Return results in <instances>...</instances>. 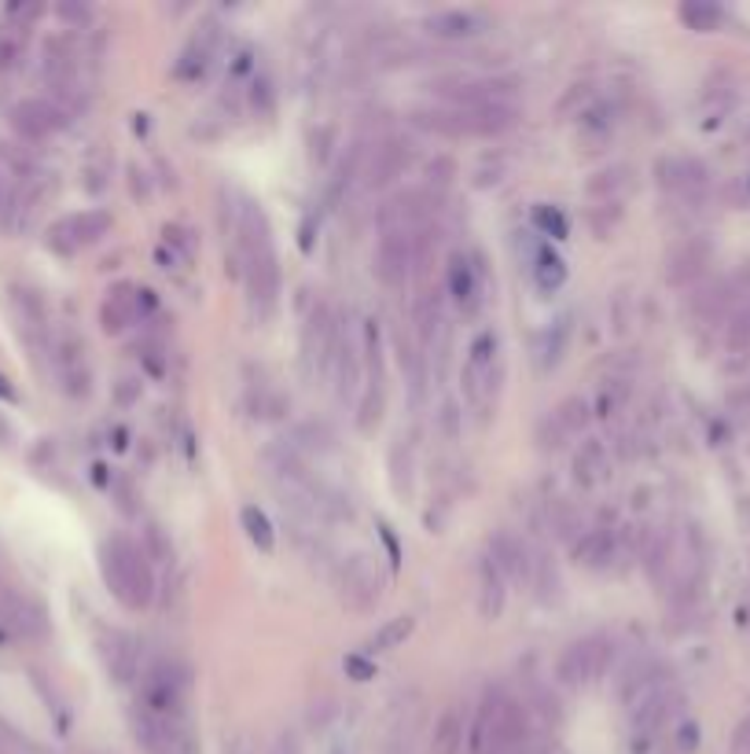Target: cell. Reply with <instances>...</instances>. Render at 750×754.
Instances as JSON below:
<instances>
[{
    "mask_svg": "<svg viewBox=\"0 0 750 754\" xmlns=\"http://www.w3.org/2000/svg\"><path fill=\"white\" fill-rule=\"evenodd\" d=\"M235 258H240V273L246 280V295L262 321H269L280 306V258H276L269 217L258 203L243 200L240 222H235Z\"/></svg>",
    "mask_w": 750,
    "mask_h": 754,
    "instance_id": "6da1fadb",
    "label": "cell"
},
{
    "mask_svg": "<svg viewBox=\"0 0 750 754\" xmlns=\"http://www.w3.org/2000/svg\"><path fill=\"white\" fill-rule=\"evenodd\" d=\"M100 574L111 597L122 603L125 611H144L155 600V571L147 563L144 549L122 534L107 538L100 544Z\"/></svg>",
    "mask_w": 750,
    "mask_h": 754,
    "instance_id": "7a4b0ae2",
    "label": "cell"
},
{
    "mask_svg": "<svg viewBox=\"0 0 750 754\" xmlns=\"http://www.w3.org/2000/svg\"><path fill=\"white\" fill-rule=\"evenodd\" d=\"M188 689H192V673L173 659H159L144 670L141 681V703L136 707L162 714V718H188Z\"/></svg>",
    "mask_w": 750,
    "mask_h": 754,
    "instance_id": "3957f363",
    "label": "cell"
},
{
    "mask_svg": "<svg viewBox=\"0 0 750 754\" xmlns=\"http://www.w3.org/2000/svg\"><path fill=\"white\" fill-rule=\"evenodd\" d=\"M130 726H133V740L147 754H199V743H195V732L188 726V718H162V714L133 707Z\"/></svg>",
    "mask_w": 750,
    "mask_h": 754,
    "instance_id": "277c9868",
    "label": "cell"
},
{
    "mask_svg": "<svg viewBox=\"0 0 750 754\" xmlns=\"http://www.w3.org/2000/svg\"><path fill=\"white\" fill-rule=\"evenodd\" d=\"M500 372V335L497 332H479L468 346V357H463L460 369V386L463 398L471 405H486L493 398V380Z\"/></svg>",
    "mask_w": 750,
    "mask_h": 754,
    "instance_id": "5b68a950",
    "label": "cell"
},
{
    "mask_svg": "<svg viewBox=\"0 0 750 754\" xmlns=\"http://www.w3.org/2000/svg\"><path fill=\"white\" fill-rule=\"evenodd\" d=\"M383 597V578H379V563L368 552H353L339 563V600L350 611H372Z\"/></svg>",
    "mask_w": 750,
    "mask_h": 754,
    "instance_id": "8992f818",
    "label": "cell"
},
{
    "mask_svg": "<svg viewBox=\"0 0 750 754\" xmlns=\"http://www.w3.org/2000/svg\"><path fill=\"white\" fill-rule=\"evenodd\" d=\"M615 659V644L607 637H589V641H574L567 651L559 655L556 662V681L567 684V689H581V684L596 681L600 673L610 667Z\"/></svg>",
    "mask_w": 750,
    "mask_h": 754,
    "instance_id": "52a82bcc",
    "label": "cell"
},
{
    "mask_svg": "<svg viewBox=\"0 0 750 754\" xmlns=\"http://www.w3.org/2000/svg\"><path fill=\"white\" fill-rule=\"evenodd\" d=\"M107 228H111V214L107 211H82V214H66L48 228V251L74 258L77 251H85L88 243L104 240Z\"/></svg>",
    "mask_w": 750,
    "mask_h": 754,
    "instance_id": "ba28073f",
    "label": "cell"
},
{
    "mask_svg": "<svg viewBox=\"0 0 750 754\" xmlns=\"http://www.w3.org/2000/svg\"><path fill=\"white\" fill-rule=\"evenodd\" d=\"M361 369H364V354H361V327L353 332L347 321H339V339H335V354L328 364L335 398L353 402L361 394Z\"/></svg>",
    "mask_w": 750,
    "mask_h": 754,
    "instance_id": "9c48e42d",
    "label": "cell"
},
{
    "mask_svg": "<svg viewBox=\"0 0 750 754\" xmlns=\"http://www.w3.org/2000/svg\"><path fill=\"white\" fill-rule=\"evenodd\" d=\"M52 369H56V380L59 386H63L71 398H85L88 391H93V372H88V361H85V343L77 339L74 332H56V339H52Z\"/></svg>",
    "mask_w": 750,
    "mask_h": 754,
    "instance_id": "30bf717a",
    "label": "cell"
},
{
    "mask_svg": "<svg viewBox=\"0 0 750 754\" xmlns=\"http://www.w3.org/2000/svg\"><path fill=\"white\" fill-rule=\"evenodd\" d=\"M416 236L379 232V243H375V254H372V270L379 276V284L401 287L409 280L412 270H416Z\"/></svg>",
    "mask_w": 750,
    "mask_h": 754,
    "instance_id": "8fae6325",
    "label": "cell"
},
{
    "mask_svg": "<svg viewBox=\"0 0 750 754\" xmlns=\"http://www.w3.org/2000/svg\"><path fill=\"white\" fill-rule=\"evenodd\" d=\"M96 655H100L107 678L114 684H133L141 678V644L125 630H100L96 633Z\"/></svg>",
    "mask_w": 750,
    "mask_h": 754,
    "instance_id": "7c38bea8",
    "label": "cell"
},
{
    "mask_svg": "<svg viewBox=\"0 0 750 754\" xmlns=\"http://www.w3.org/2000/svg\"><path fill=\"white\" fill-rule=\"evenodd\" d=\"M335 339H339V316L331 313L328 302H317L310 310L302 324V354H305V364L310 369H317L320 375H328V364H331V354H335Z\"/></svg>",
    "mask_w": 750,
    "mask_h": 754,
    "instance_id": "4fadbf2b",
    "label": "cell"
},
{
    "mask_svg": "<svg viewBox=\"0 0 750 754\" xmlns=\"http://www.w3.org/2000/svg\"><path fill=\"white\" fill-rule=\"evenodd\" d=\"M412 163V144L404 136H387L364 155V184L368 188H387L409 170Z\"/></svg>",
    "mask_w": 750,
    "mask_h": 754,
    "instance_id": "5bb4252c",
    "label": "cell"
},
{
    "mask_svg": "<svg viewBox=\"0 0 750 754\" xmlns=\"http://www.w3.org/2000/svg\"><path fill=\"white\" fill-rule=\"evenodd\" d=\"M666 667L655 659H648V655H637V659H629L626 667L618 673V699L626 703L629 710L637 707V703H644L648 696H655L658 689H666Z\"/></svg>",
    "mask_w": 750,
    "mask_h": 754,
    "instance_id": "9a60e30c",
    "label": "cell"
},
{
    "mask_svg": "<svg viewBox=\"0 0 750 754\" xmlns=\"http://www.w3.org/2000/svg\"><path fill=\"white\" fill-rule=\"evenodd\" d=\"M658 184H663L669 195H680V200H699L710 188V170H706V163L688 158V155L658 158Z\"/></svg>",
    "mask_w": 750,
    "mask_h": 754,
    "instance_id": "2e32d148",
    "label": "cell"
},
{
    "mask_svg": "<svg viewBox=\"0 0 750 754\" xmlns=\"http://www.w3.org/2000/svg\"><path fill=\"white\" fill-rule=\"evenodd\" d=\"M680 710V692L674 684H666V689H658L655 696H648L644 703H637L633 710H629V726H633V737L640 740H655L658 732H663L669 721L677 718Z\"/></svg>",
    "mask_w": 750,
    "mask_h": 754,
    "instance_id": "e0dca14e",
    "label": "cell"
},
{
    "mask_svg": "<svg viewBox=\"0 0 750 754\" xmlns=\"http://www.w3.org/2000/svg\"><path fill=\"white\" fill-rule=\"evenodd\" d=\"M41 19V8L37 4H12L0 19V71H12V67L23 59L26 52V34L29 26Z\"/></svg>",
    "mask_w": 750,
    "mask_h": 754,
    "instance_id": "ac0fdd59",
    "label": "cell"
},
{
    "mask_svg": "<svg viewBox=\"0 0 750 754\" xmlns=\"http://www.w3.org/2000/svg\"><path fill=\"white\" fill-rule=\"evenodd\" d=\"M710 243L703 240V236H692V240H680L669 247V254H666V280L674 284V287H688V284H695L699 276L706 273V265H710Z\"/></svg>",
    "mask_w": 750,
    "mask_h": 754,
    "instance_id": "d6986e66",
    "label": "cell"
},
{
    "mask_svg": "<svg viewBox=\"0 0 750 754\" xmlns=\"http://www.w3.org/2000/svg\"><path fill=\"white\" fill-rule=\"evenodd\" d=\"M446 291L463 313H475L482 306V270H479V265H471L468 254H452L449 258Z\"/></svg>",
    "mask_w": 750,
    "mask_h": 754,
    "instance_id": "ffe728a7",
    "label": "cell"
},
{
    "mask_svg": "<svg viewBox=\"0 0 750 754\" xmlns=\"http://www.w3.org/2000/svg\"><path fill=\"white\" fill-rule=\"evenodd\" d=\"M486 560L505 574V582H530V571H534V549H527L519 538L511 534H497L489 541V555Z\"/></svg>",
    "mask_w": 750,
    "mask_h": 754,
    "instance_id": "44dd1931",
    "label": "cell"
},
{
    "mask_svg": "<svg viewBox=\"0 0 750 754\" xmlns=\"http://www.w3.org/2000/svg\"><path fill=\"white\" fill-rule=\"evenodd\" d=\"M423 29L438 41H463V37H475L486 29V19L479 12H468V8H441V12H431L423 19Z\"/></svg>",
    "mask_w": 750,
    "mask_h": 754,
    "instance_id": "7402d4cb",
    "label": "cell"
},
{
    "mask_svg": "<svg viewBox=\"0 0 750 754\" xmlns=\"http://www.w3.org/2000/svg\"><path fill=\"white\" fill-rule=\"evenodd\" d=\"M12 125L23 141H45L48 133H56L63 125V115L59 107H52L48 100H23L12 111Z\"/></svg>",
    "mask_w": 750,
    "mask_h": 754,
    "instance_id": "603a6c76",
    "label": "cell"
},
{
    "mask_svg": "<svg viewBox=\"0 0 750 754\" xmlns=\"http://www.w3.org/2000/svg\"><path fill=\"white\" fill-rule=\"evenodd\" d=\"M394 354H398V364H401V375L404 383H409V394H412V405L423 402V394H427V354L420 350L416 339H409V335H394Z\"/></svg>",
    "mask_w": 750,
    "mask_h": 754,
    "instance_id": "cb8c5ba5",
    "label": "cell"
},
{
    "mask_svg": "<svg viewBox=\"0 0 750 754\" xmlns=\"http://www.w3.org/2000/svg\"><path fill=\"white\" fill-rule=\"evenodd\" d=\"M136 287L133 284H114L111 291H107V299L100 306V324L107 335H118L125 332L133 321H136Z\"/></svg>",
    "mask_w": 750,
    "mask_h": 754,
    "instance_id": "d4e9b609",
    "label": "cell"
},
{
    "mask_svg": "<svg viewBox=\"0 0 750 754\" xmlns=\"http://www.w3.org/2000/svg\"><path fill=\"white\" fill-rule=\"evenodd\" d=\"M618 555V538L610 530H589L574 541V563L585 571H607Z\"/></svg>",
    "mask_w": 750,
    "mask_h": 754,
    "instance_id": "484cf974",
    "label": "cell"
},
{
    "mask_svg": "<svg viewBox=\"0 0 750 754\" xmlns=\"http://www.w3.org/2000/svg\"><path fill=\"white\" fill-rule=\"evenodd\" d=\"M574 479L581 486H600L607 479V471H610V456H607V445L600 442V439H585L578 445V453H574Z\"/></svg>",
    "mask_w": 750,
    "mask_h": 754,
    "instance_id": "4316f807",
    "label": "cell"
},
{
    "mask_svg": "<svg viewBox=\"0 0 750 754\" xmlns=\"http://www.w3.org/2000/svg\"><path fill=\"white\" fill-rule=\"evenodd\" d=\"M505 574L493 567L489 560H482L479 567V611L486 622H497L500 611H505V600H508V589H505Z\"/></svg>",
    "mask_w": 750,
    "mask_h": 754,
    "instance_id": "83f0119b",
    "label": "cell"
},
{
    "mask_svg": "<svg viewBox=\"0 0 750 754\" xmlns=\"http://www.w3.org/2000/svg\"><path fill=\"white\" fill-rule=\"evenodd\" d=\"M633 188V170H629L626 163H615L607 166V170L592 173L585 192L592 195V200H604V203H621V195Z\"/></svg>",
    "mask_w": 750,
    "mask_h": 754,
    "instance_id": "f1b7e54d",
    "label": "cell"
},
{
    "mask_svg": "<svg viewBox=\"0 0 750 754\" xmlns=\"http://www.w3.org/2000/svg\"><path fill=\"white\" fill-rule=\"evenodd\" d=\"M468 718L460 707H446V714L434 726V754H463L468 747Z\"/></svg>",
    "mask_w": 750,
    "mask_h": 754,
    "instance_id": "f546056e",
    "label": "cell"
},
{
    "mask_svg": "<svg viewBox=\"0 0 750 754\" xmlns=\"http://www.w3.org/2000/svg\"><path fill=\"white\" fill-rule=\"evenodd\" d=\"M412 630H416V619H412V614H398V619L383 622V626L364 641V655H387L394 648H401V644L412 637Z\"/></svg>",
    "mask_w": 750,
    "mask_h": 754,
    "instance_id": "4dcf8cb0",
    "label": "cell"
},
{
    "mask_svg": "<svg viewBox=\"0 0 750 754\" xmlns=\"http://www.w3.org/2000/svg\"><path fill=\"white\" fill-rule=\"evenodd\" d=\"M548 420L556 423V431L562 434V439H578V434L585 431L589 420H592L589 402L578 398V394H570V398H562L556 409L548 412Z\"/></svg>",
    "mask_w": 750,
    "mask_h": 754,
    "instance_id": "1f68e13d",
    "label": "cell"
},
{
    "mask_svg": "<svg viewBox=\"0 0 750 754\" xmlns=\"http://www.w3.org/2000/svg\"><path fill=\"white\" fill-rule=\"evenodd\" d=\"M530 276H534V287L541 295H556L562 284H567V262L552 251V247H545L534 262H530Z\"/></svg>",
    "mask_w": 750,
    "mask_h": 754,
    "instance_id": "d6a6232c",
    "label": "cell"
},
{
    "mask_svg": "<svg viewBox=\"0 0 750 754\" xmlns=\"http://www.w3.org/2000/svg\"><path fill=\"white\" fill-rule=\"evenodd\" d=\"M530 585L537 589L541 603H556L562 597L559 567H556V560H552L545 549H534V571H530Z\"/></svg>",
    "mask_w": 750,
    "mask_h": 754,
    "instance_id": "836d02e7",
    "label": "cell"
},
{
    "mask_svg": "<svg viewBox=\"0 0 750 754\" xmlns=\"http://www.w3.org/2000/svg\"><path fill=\"white\" fill-rule=\"evenodd\" d=\"M567 343H570V316H556L537 339V361L545 369H556L562 354H567Z\"/></svg>",
    "mask_w": 750,
    "mask_h": 754,
    "instance_id": "e575fe53",
    "label": "cell"
},
{
    "mask_svg": "<svg viewBox=\"0 0 750 754\" xmlns=\"http://www.w3.org/2000/svg\"><path fill=\"white\" fill-rule=\"evenodd\" d=\"M240 527H243L246 541H251L254 549H262V552H273L276 549L273 519L258 508V504H243V508H240Z\"/></svg>",
    "mask_w": 750,
    "mask_h": 754,
    "instance_id": "d590c367",
    "label": "cell"
},
{
    "mask_svg": "<svg viewBox=\"0 0 750 754\" xmlns=\"http://www.w3.org/2000/svg\"><path fill=\"white\" fill-rule=\"evenodd\" d=\"M725 12L717 4H703V0H688V4H680V23L688 29H699V34H710V29L722 26Z\"/></svg>",
    "mask_w": 750,
    "mask_h": 754,
    "instance_id": "8d00e7d4",
    "label": "cell"
},
{
    "mask_svg": "<svg viewBox=\"0 0 750 754\" xmlns=\"http://www.w3.org/2000/svg\"><path fill=\"white\" fill-rule=\"evenodd\" d=\"M390 486L398 498H412V450L401 439L390 450Z\"/></svg>",
    "mask_w": 750,
    "mask_h": 754,
    "instance_id": "74e56055",
    "label": "cell"
},
{
    "mask_svg": "<svg viewBox=\"0 0 750 754\" xmlns=\"http://www.w3.org/2000/svg\"><path fill=\"white\" fill-rule=\"evenodd\" d=\"M383 405H387V386H372V383L364 386L358 402V431L368 434L383 420Z\"/></svg>",
    "mask_w": 750,
    "mask_h": 754,
    "instance_id": "f35d334b",
    "label": "cell"
},
{
    "mask_svg": "<svg viewBox=\"0 0 750 754\" xmlns=\"http://www.w3.org/2000/svg\"><path fill=\"white\" fill-rule=\"evenodd\" d=\"M288 442L305 456V453H328L335 439H331V431L324 428V423H302V428L294 431Z\"/></svg>",
    "mask_w": 750,
    "mask_h": 754,
    "instance_id": "ab89813d",
    "label": "cell"
},
{
    "mask_svg": "<svg viewBox=\"0 0 750 754\" xmlns=\"http://www.w3.org/2000/svg\"><path fill=\"white\" fill-rule=\"evenodd\" d=\"M144 555L155 563H173V541L170 534H166L159 523H144Z\"/></svg>",
    "mask_w": 750,
    "mask_h": 754,
    "instance_id": "60d3db41",
    "label": "cell"
},
{
    "mask_svg": "<svg viewBox=\"0 0 750 754\" xmlns=\"http://www.w3.org/2000/svg\"><path fill=\"white\" fill-rule=\"evenodd\" d=\"M534 228H537L541 236H556V240H567L570 222L562 217V211H556V206L537 203V206H534Z\"/></svg>",
    "mask_w": 750,
    "mask_h": 754,
    "instance_id": "b9f144b4",
    "label": "cell"
},
{
    "mask_svg": "<svg viewBox=\"0 0 750 754\" xmlns=\"http://www.w3.org/2000/svg\"><path fill=\"white\" fill-rule=\"evenodd\" d=\"M626 398H629V386L621 383V380H615V383H604V391H600V402H596V412L600 416H618L621 412V405H626Z\"/></svg>",
    "mask_w": 750,
    "mask_h": 754,
    "instance_id": "7bdbcfd3",
    "label": "cell"
},
{
    "mask_svg": "<svg viewBox=\"0 0 750 754\" xmlns=\"http://www.w3.org/2000/svg\"><path fill=\"white\" fill-rule=\"evenodd\" d=\"M728 343L739 346V350H750V299L733 310V321H728Z\"/></svg>",
    "mask_w": 750,
    "mask_h": 754,
    "instance_id": "ee69618b",
    "label": "cell"
},
{
    "mask_svg": "<svg viewBox=\"0 0 750 754\" xmlns=\"http://www.w3.org/2000/svg\"><path fill=\"white\" fill-rule=\"evenodd\" d=\"M452 173H457V166H452V158H446V155H438V158H434V163L427 166L431 184H449Z\"/></svg>",
    "mask_w": 750,
    "mask_h": 754,
    "instance_id": "f6af8a7d",
    "label": "cell"
},
{
    "mask_svg": "<svg viewBox=\"0 0 750 754\" xmlns=\"http://www.w3.org/2000/svg\"><path fill=\"white\" fill-rule=\"evenodd\" d=\"M728 747H733V754H750V714L736 726L733 743H728Z\"/></svg>",
    "mask_w": 750,
    "mask_h": 754,
    "instance_id": "bcb514c9",
    "label": "cell"
},
{
    "mask_svg": "<svg viewBox=\"0 0 750 754\" xmlns=\"http://www.w3.org/2000/svg\"><path fill=\"white\" fill-rule=\"evenodd\" d=\"M342 667H347V673H353V681H368L372 678V662L364 659V655H350Z\"/></svg>",
    "mask_w": 750,
    "mask_h": 754,
    "instance_id": "7dc6e473",
    "label": "cell"
},
{
    "mask_svg": "<svg viewBox=\"0 0 750 754\" xmlns=\"http://www.w3.org/2000/svg\"><path fill=\"white\" fill-rule=\"evenodd\" d=\"M114 490H118V508H122L125 515H136V493H133V486L130 482H118L114 486Z\"/></svg>",
    "mask_w": 750,
    "mask_h": 754,
    "instance_id": "c3c4849f",
    "label": "cell"
},
{
    "mask_svg": "<svg viewBox=\"0 0 750 754\" xmlns=\"http://www.w3.org/2000/svg\"><path fill=\"white\" fill-rule=\"evenodd\" d=\"M0 398L4 402H15V386L4 380V375H0Z\"/></svg>",
    "mask_w": 750,
    "mask_h": 754,
    "instance_id": "681fc988",
    "label": "cell"
}]
</instances>
